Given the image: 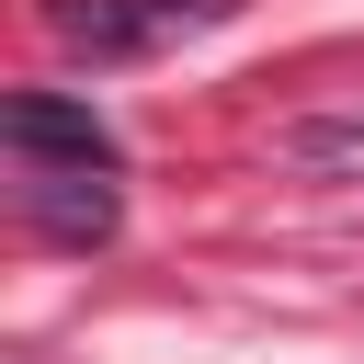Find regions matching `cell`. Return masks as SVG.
Segmentation results:
<instances>
[{
  "instance_id": "obj_1",
  "label": "cell",
  "mask_w": 364,
  "mask_h": 364,
  "mask_svg": "<svg viewBox=\"0 0 364 364\" xmlns=\"http://www.w3.org/2000/svg\"><path fill=\"white\" fill-rule=\"evenodd\" d=\"M0 136H11L34 171H114L102 114H91V102H68V91H11V102H0Z\"/></svg>"
},
{
  "instance_id": "obj_2",
  "label": "cell",
  "mask_w": 364,
  "mask_h": 364,
  "mask_svg": "<svg viewBox=\"0 0 364 364\" xmlns=\"http://www.w3.org/2000/svg\"><path fill=\"white\" fill-rule=\"evenodd\" d=\"M23 216H34L46 239L91 250V239H114V171H34V182H23Z\"/></svg>"
},
{
  "instance_id": "obj_3",
  "label": "cell",
  "mask_w": 364,
  "mask_h": 364,
  "mask_svg": "<svg viewBox=\"0 0 364 364\" xmlns=\"http://www.w3.org/2000/svg\"><path fill=\"white\" fill-rule=\"evenodd\" d=\"M46 23H57L80 57H136V46H148V11H136V0H57Z\"/></svg>"
},
{
  "instance_id": "obj_4",
  "label": "cell",
  "mask_w": 364,
  "mask_h": 364,
  "mask_svg": "<svg viewBox=\"0 0 364 364\" xmlns=\"http://www.w3.org/2000/svg\"><path fill=\"white\" fill-rule=\"evenodd\" d=\"M296 159H364V125H307Z\"/></svg>"
}]
</instances>
